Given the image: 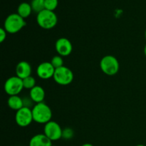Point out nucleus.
<instances>
[{"label":"nucleus","instance_id":"nucleus-1","mask_svg":"<svg viewBox=\"0 0 146 146\" xmlns=\"http://www.w3.org/2000/svg\"><path fill=\"white\" fill-rule=\"evenodd\" d=\"M33 118L35 122L41 124H46L51 121L52 111L50 107L45 103L36 104L31 108Z\"/></svg>","mask_w":146,"mask_h":146},{"label":"nucleus","instance_id":"nucleus-2","mask_svg":"<svg viewBox=\"0 0 146 146\" xmlns=\"http://www.w3.org/2000/svg\"><path fill=\"white\" fill-rule=\"evenodd\" d=\"M36 21L41 28L48 30L56 27L58 22V18L53 11L44 9L37 14Z\"/></svg>","mask_w":146,"mask_h":146},{"label":"nucleus","instance_id":"nucleus-3","mask_svg":"<svg viewBox=\"0 0 146 146\" xmlns=\"http://www.w3.org/2000/svg\"><path fill=\"white\" fill-rule=\"evenodd\" d=\"M26 26L24 19L20 17L18 14H11L5 19L4 24V29L9 34H16L21 31Z\"/></svg>","mask_w":146,"mask_h":146},{"label":"nucleus","instance_id":"nucleus-4","mask_svg":"<svg viewBox=\"0 0 146 146\" xmlns=\"http://www.w3.org/2000/svg\"><path fill=\"white\" fill-rule=\"evenodd\" d=\"M101 71L108 76H114L118 72L120 64L114 56L107 55L103 57L100 61Z\"/></svg>","mask_w":146,"mask_h":146},{"label":"nucleus","instance_id":"nucleus-5","mask_svg":"<svg viewBox=\"0 0 146 146\" xmlns=\"http://www.w3.org/2000/svg\"><path fill=\"white\" fill-rule=\"evenodd\" d=\"M53 78L56 84L61 86H67L74 80V74L70 68L63 66L55 70Z\"/></svg>","mask_w":146,"mask_h":146},{"label":"nucleus","instance_id":"nucleus-6","mask_svg":"<svg viewBox=\"0 0 146 146\" xmlns=\"http://www.w3.org/2000/svg\"><path fill=\"white\" fill-rule=\"evenodd\" d=\"M23 88V80L17 76L9 78L4 84V91L10 96L19 95Z\"/></svg>","mask_w":146,"mask_h":146},{"label":"nucleus","instance_id":"nucleus-7","mask_svg":"<svg viewBox=\"0 0 146 146\" xmlns=\"http://www.w3.org/2000/svg\"><path fill=\"white\" fill-rule=\"evenodd\" d=\"M63 129L58 123L49 121L45 124L44 128V134L51 141H58L62 138Z\"/></svg>","mask_w":146,"mask_h":146},{"label":"nucleus","instance_id":"nucleus-8","mask_svg":"<svg viewBox=\"0 0 146 146\" xmlns=\"http://www.w3.org/2000/svg\"><path fill=\"white\" fill-rule=\"evenodd\" d=\"M34 121L32 110L30 108L23 107L17 111L15 115V121L17 125L22 128L29 126Z\"/></svg>","mask_w":146,"mask_h":146},{"label":"nucleus","instance_id":"nucleus-9","mask_svg":"<svg viewBox=\"0 0 146 146\" xmlns=\"http://www.w3.org/2000/svg\"><path fill=\"white\" fill-rule=\"evenodd\" d=\"M55 48L58 54L61 56H67L72 52L73 46L71 41L66 38H60L56 41Z\"/></svg>","mask_w":146,"mask_h":146},{"label":"nucleus","instance_id":"nucleus-10","mask_svg":"<svg viewBox=\"0 0 146 146\" xmlns=\"http://www.w3.org/2000/svg\"><path fill=\"white\" fill-rule=\"evenodd\" d=\"M55 70L51 62H42L37 66L36 74L41 79H49L54 77Z\"/></svg>","mask_w":146,"mask_h":146},{"label":"nucleus","instance_id":"nucleus-11","mask_svg":"<svg viewBox=\"0 0 146 146\" xmlns=\"http://www.w3.org/2000/svg\"><path fill=\"white\" fill-rule=\"evenodd\" d=\"M31 71L32 70H31V65L27 61H20L16 66V76L21 79L30 76L31 74Z\"/></svg>","mask_w":146,"mask_h":146},{"label":"nucleus","instance_id":"nucleus-12","mask_svg":"<svg viewBox=\"0 0 146 146\" xmlns=\"http://www.w3.org/2000/svg\"><path fill=\"white\" fill-rule=\"evenodd\" d=\"M52 141L47 138L46 135L36 134L31 138L29 146H51Z\"/></svg>","mask_w":146,"mask_h":146},{"label":"nucleus","instance_id":"nucleus-13","mask_svg":"<svg viewBox=\"0 0 146 146\" xmlns=\"http://www.w3.org/2000/svg\"><path fill=\"white\" fill-rule=\"evenodd\" d=\"M29 97L35 104L42 103L45 98V91L40 86H36L32 89L30 90Z\"/></svg>","mask_w":146,"mask_h":146},{"label":"nucleus","instance_id":"nucleus-14","mask_svg":"<svg viewBox=\"0 0 146 146\" xmlns=\"http://www.w3.org/2000/svg\"><path fill=\"white\" fill-rule=\"evenodd\" d=\"M7 104H8L9 107L11 109L17 111L24 107L23 98L19 96L18 95L11 96H9V98H8V101H7Z\"/></svg>","mask_w":146,"mask_h":146},{"label":"nucleus","instance_id":"nucleus-15","mask_svg":"<svg viewBox=\"0 0 146 146\" xmlns=\"http://www.w3.org/2000/svg\"><path fill=\"white\" fill-rule=\"evenodd\" d=\"M31 4L27 2H22L19 4L17 9V14L22 17L23 19H26L29 17L32 11Z\"/></svg>","mask_w":146,"mask_h":146},{"label":"nucleus","instance_id":"nucleus-16","mask_svg":"<svg viewBox=\"0 0 146 146\" xmlns=\"http://www.w3.org/2000/svg\"><path fill=\"white\" fill-rule=\"evenodd\" d=\"M31 6L33 11L38 14L45 9V0H32Z\"/></svg>","mask_w":146,"mask_h":146},{"label":"nucleus","instance_id":"nucleus-17","mask_svg":"<svg viewBox=\"0 0 146 146\" xmlns=\"http://www.w3.org/2000/svg\"><path fill=\"white\" fill-rule=\"evenodd\" d=\"M23 80V85H24V88H27V89H32L34 87L36 86V80L33 76H30L27 77V78H24Z\"/></svg>","mask_w":146,"mask_h":146},{"label":"nucleus","instance_id":"nucleus-18","mask_svg":"<svg viewBox=\"0 0 146 146\" xmlns=\"http://www.w3.org/2000/svg\"><path fill=\"white\" fill-rule=\"evenodd\" d=\"M50 62L52 64L53 66L55 68V69L60 68V67L64 66V59H63L62 56H61L59 55L54 56L51 58V61H50Z\"/></svg>","mask_w":146,"mask_h":146},{"label":"nucleus","instance_id":"nucleus-19","mask_svg":"<svg viewBox=\"0 0 146 146\" xmlns=\"http://www.w3.org/2000/svg\"><path fill=\"white\" fill-rule=\"evenodd\" d=\"M58 0H45V9L54 11L58 7Z\"/></svg>","mask_w":146,"mask_h":146},{"label":"nucleus","instance_id":"nucleus-20","mask_svg":"<svg viewBox=\"0 0 146 146\" xmlns=\"http://www.w3.org/2000/svg\"><path fill=\"white\" fill-rule=\"evenodd\" d=\"M74 132L71 128H66L63 129L62 138L64 140H70L74 137Z\"/></svg>","mask_w":146,"mask_h":146},{"label":"nucleus","instance_id":"nucleus-21","mask_svg":"<svg viewBox=\"0 0 146 146\" xmlns=\"http://www.w3.org/2000/svg\"><path fill=\"white\" fill-rule=\"evenodd\" d=\"M7 31L4 29V28L0 29V42H4V40L7 38Z\"/></svg>","mask_w":146,"mask_h":146},{"label":"nucleus","instance_id":"nucleus-22","mask_svg":"<svg viewBox=\"0 0 146 146\" xmlns=\"http://www.w3.org/2000/svg\"><path fill=\"white\" fill-rule=\"evenodd\" d=\"M81 146H94V145L91 143H84V144H83Z\"/></svg>","mask_w":146,"mask_h":146},{"label":"nucleus","instance_id":"nucleus-23","mask_svg":"<svg viewBox=\"0 0 146 146\" xmlns=\"http://www.w3.org/2000/svg\"><path fill=\"white\" fill-rule=\"evenodd\" d=\"M144 54H145V56H146V44H145V47H144Z\"/></svg>","mask_w":146,"mask_h":146},{"label":"nucleus","instance_id":"nucleus-24","mask_svg":"<svg viewBox=\"0 0 146 146\" xmlns=\"http://www.w3.org/2000/svg\"><path fill=\"white\" fill-rule=\"evenodd\" d=\"M135 146H145V145H141V144H140V145H135Z\"/></svg>","mask_w":146,"mask_h":146},{"label":"nucleus","instance_id":"nucleus-25","mask_svg":"<svg viewBox=\"0 0 146 146\" xmlns=\"http://www.w3.org/2000/svg\"><path fill=\"white\" fill-rule=\"evenodd\" d=\"M145 40H146V29H145Z\"/></svg>","mask_w":146,"mask_h":146},{"label":"nucleus","instance_id":"nucleus-26","mask_svg":"<svg viewBox=\"0 0 146 146\" xmlns=\"http://www.w3.org/2000/svg\"><path fill=\"white\" fill-rule=\"evenodd\" d=\"M51 146H56V145H52Z\"/></svg>","mask_w":146,"mask_h":146}]
</instances>
